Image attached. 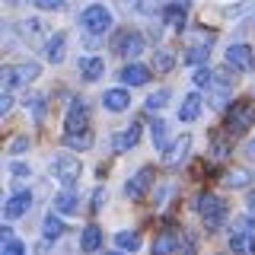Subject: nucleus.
I'll list each match as a JSON object with an SVG mask.
<instances>
[{"label":"nucleus","mask_w":255,"mask_h":255,"mask_svg":"<svg viewBox=\"0 0 255 255\" xmlns=\"http://www.w3.org/2000/svg\"><path fill=\"white\" fill-rule=\"evenodd\" d=\"M38 64L35 61H26V64H16V67H3V90L6 93H13L16 86H26L29 80H35L38 77Z\"/></svg>","instance_id":"f257e3e1"},{"label":"nucleus","mask_w":255,"mask_h":255,"mask_svg":"<svg viewBox=\"0 0 255 255\" xmlns=\"http://www.w3.org/2000/svg\"><path fill=\"white\" fill-rule=\"evenodd\" d=\"M252 125H255V109L249 102H236V106L227 112V131L230 134H246Z\"/></svg>","instance_id":"f03ea898"},{"label":"nucleus","mask_w":255,"mask_h":255,"mask_svg":"<svg viewBox=\"0 0 255 255\" xmlns=\"http://www.w3.org/2000/svg\"><path fill=\"white\" fill-rule=\"evenodd\" d=\"M195 207H198V214L204 217L207 227H217V223L223 220V211H227L223 201H220L217 195H211V191H201V195L195 198Z\"/></svg>","instance_id":"7ed1b4c3"},{"label":"nucleus","mask_w":255,"mask_h":255,"mask_svg":"<svg viewBox=\"0 0 255 255\" xmlns=\"http://www.w3.org/2000/svg\"><path fill=\"white\" fill-rule=\"evenodd\" d=\"M80 26H83L86 32H106L112 26V13L106 10V6L93 3V6H86V10L80 13Z\"/></svg>","instance_id":"20e7f679"},{"label":"nucleus","mask_w":255,"mask_h":255,"mask_svg":"<svg viewBox=\"0 0 255 255\" xmlns=\"http://www.w3.org/2000/svg\"><path fill=\"white\" fill-rule=\"evenodd\" d=\"M51 169L61 179V185H74V182L80 179V159H74V156H54Z\"/></svg>","instance_id":"39448f33"},{"label":"nucleus","mask_w":255,"mask_h":255,"mask_svg":"<svg viewBox=\"0 0 255 255\" xmlns=\"http://www.w3.org/2000/svg\"><path fill=\"white\" fill-rule=\"evenodd\" d=\"M227 64L233 70H252L255 67V51L249 45H230L227 48Z\"/></svg>","instance_id":"423d86ee"},{"label":"nucleus","mask_w":255,"mask_h":255,"mask_svg":"<svg viewBox=\"0 0 255 255\" xmlns=\"http://www.w3.org/2000/svg\"><path fill=\"white\" fill-rule=\"evenodd\" d=\"M64 131H67V134L86 131V106L80 99L70 102V112H67V118H64Z\"/></svg>","instance_id":"0eeeda50"},{"label":"nucleus","mask_w":255,"mask_h":255,"mask_svg":"<svg viewBox=\"0 0 255 255\" xmlns=\"http://www.w3.org/2000/svg\"><path fill=\"white\" fill-rule=\"evenodd\" d=\"M188 147H191V137H188V134H182V137L175 140L172 147L163 150V163H166V166H179L182 159L188 156Z\"/></svg>","instance_id":"6e6552de"},{"label":"nucleus","mask_w":255,"mask_h":255,"mask_svg":"<svg viewBox=\"0 0 255 255\" xmlns=\"http://www.w3.org/2000/svg\"><path fill=\"white\" fill-rule=\"evenodd\" d=\"M29 204H32V195H29V191H16V195L10 198V201L3 204V214H6V220H16V217H22V214L29 211Z\"/></svg>","instance_id":"1a4fd4ad"},{"label":"nucleus","mask_w":255,"mask_h":255,"mask_svg":"<svg viewBox=\"0 0 255 255\" xmlns=\"http://www.w3.org/2000/svg\"><path fill=\"white\" fill-rule=\"evenodd\" d=\"M122 83L143 86V83H150V70L143 67V64H137V61H131V64H125V67H122Z\"/></svg>","instance_id":"9d476101"},{"label":"nucleus","mask_w":255,"mask_h":255,"mask_svg":"<svg viewBox=\"0 0 255 255\" xmlns=\"http://www.w3.org/2000/svg\"><path fill=\"white\" fill-rule=\"evenodd\" d=\"M201 109H204L201 96H198V93H188L185 99H182V109H179V122H195V118H201Z\"/></svg>","instance_id":"9b49d317"},{"label":"nucleus","mask_w":255,"mask_h":255,"mask_svg":"<svg viewBox=\"0 0 255 255\" xmlns=\"http://www.w3.org/2000/svg\"><path fill=\"white\" fill-rule=\"evenodd\" d=\"M137 137H140V125H131V128H125V131L115 134L112 147H115V153H125V150H131L134 143H137Z\"/></svg>","instance_id":"f8f14e48"},{"label":"nucleus","mask_w":255,"mask_h":255,"mask_svg":"<svg viewBox=\"0 0 255 255\" xmlns=\"http://www.w3.org/2000/svg\"><path fill=\"white\" fill-rule=\"evenodd\" d=\"M54 211H61V214H77L80 211V201H77V191L74 188H64L54 195Z\"/></svg>","instance_id":"ddd939ff"},{"label":"nucleus","mask_w":255,"mask_h":255,"mask_svg":"<svg viewBox=\"0 0 255 255\" xmlns=\"http://www.w3.org/2000/svg\"><path fill=\"white\" fill-rule=\"evenodd\" d=\"M118 51H122L125 58H137V54L143 51V38L137 35V32H125V35L118 38Z\"/></svg>","instance_id":"4468645a"},{"label":"nucleus","mask_w":255,"mask_h":255,"mask_svg":"<svg viewBox=\"0 0 255 255\" xmlns=\"http://www.w3.org/2000/svg\"><path fill=\"white\" fill-rule=\"evenodd\" d=\"M102 106H106L109 112H125L128 106H131V96H128V90H109L106 96H102Z\"/></svg>","instance_id":"2eb2a0df"},{"label":"nucleus","mask_w":255,"mask_h":255,"mask_svg":"<svg viewBox=\"0 0 255 255\" xmlns=\"http://www.w3.org/2000/svg\"><path fill=\"white\" fill-rule=\"evenodd\" d=\"M153 179V169H140L137 175H134V179H128V185H125V191L131 198H140L143 191H147V182Z\"/></svg>","instance_id":"dca6fc26"},{"label":"nucleus","mask_w":255,"mask_h":255,"mask_svg":"<svg viewBox=\"0 0 255 255\" xmlns=\"http://www.w3.org/2000/svg\"><path fill=\"white\" fill-rule=\"evenodd\" d=\"M102 246V230L96 227V223H90V227L83 230V236H80V249L83 252H96Z\"/></svg>","instance_id":"f3484780"},{"label":"nucleus","mask_w":255,"mask_h":255,"mask_svg":"<svg viewBox=\"0 0 255 255\" xmlns=\"http://www.w3.org/2000/svg\"><path fill=\"white\" fill-rule=\"evenodd\" d=\"M80 74H83L86 83H93V80H99L106 74V58H86L83 67H80Z\"/></svg>","instance_id":"a211bd4d"},{"label":"nucleus","mask_w":255,"mask_h":255,"mask_svg":"<svg viewBox=\"0 0 255 255\" xmlns=\"http://www.w3.org/2000/svg\"><path fill=\"white\" fill-rule=\"evenodd\" d=\"M64 143L70 150H90L93 147V134L90 131H74V134H64Z\"/></svg>","instance_id":"6ab92c4d"},{"label":"nucleus","mask_w":255,"mask_h":255,"mask_svg":"<svg viewBox=\"0 0 255 255\" xmlns=\"http://www.w3.org/2000/svg\"><path fill=\"white\" fill-rule=\"evenodd\" d=\"M42 233H45V239H48V243L61 239V236H64V220H58L54 214H48V217H45V223H42Z\"/></svg>","instance_id":"aec40b11"},{"label":"nucleus","mask_w":255,"mask_h":255,"mask_svg":"<svg viewBox=\"0 0 255 255\" xmlns=\"http://www.w3.org/2000/svg\"><path fill=\"white\" fill-rule=\"evenodd\" d=\"M179 249V239H175L172 233H159L156 236V243H153V255H169Z\"/></svg>","instance_id":"412c9836"},{"label":"nucleus","mask_w":255,"mask_h":255,"mask_svg":"<svg viewBox=\"0 0 255 255\" xmlns=\"http://www.w3.org/2000/svg\"><path fill=\"white\" fill-rule=\"evenodd\" d=\"M3 255H26V246L13 236L10 227H3Z\"/></svg>","instance_id":"4be33fe9"},{"label":"nucleus","mask_w":255,"mask_h":255,"mask_svg":"<svg viewBox=\"0 0 255 255\" xmlns=\"http://www.w3.org/2000/svg\"><path fill=\"white\" fill-rule=\"evenodd\" d=\"M230 249H233V252H255V236L252 233L230 236Z\"/></svg>","instance_id":"5701e85b"},{"label":"nucleus","mask_w":255,"mask_h":255,"mask_svg":"<svg viewBox=\"0 0 255 255\" xmlns=\"http://www.w3.org/2000/svg\"><path fill=\"white\" fill-rule=\"evenodd\" d=\"M45 58L51 61V64L64 61V35H54L51 42H48V48H45Z\"/></svg>","instance_id":"b1692460"},{"label":"nucleus","mask_w":255,"mask_h":255,"mask_svg":"<svg viewBox=\"0 0 255 255\" xmlns=\"http://www.w3.org/2000/svg\"><path fill=\"white\" fill-rule=\"evenodd\" d=\"M214 90H217V102H223V99H227V93L233 90V83H230V74H227V70L214 74Z\"/></svg>","instance_id":"393cba45"},{"label":"nucleus","mask_w":255,"mask_h":255,"mask_svg":"<svg viewBox=\"0 0 255 255\" xmlns=\"http://www.w3.org/2000/svg\"><path fill=\"white\" fill-rule=\"evenodd\" d=\"M252 182V172L249 169H233V172H227V185L230 188H243V185H249Z\"/></svg>","instance_id":"a878e982"},{"label":"nucleus","mask_w":255,"mask_h":255,"mask_svg":"<svg viewBox=\"0 0 255 255\" xmlns=\"http://www.w3.org/2000/svg\"><path fill=\"white\" fill-rule=\"evenodd\" d=\"M166 19H169V26L175 32H182V26H185V10H182V6H169V10H166Z\"/></svg>","instance_id":"bb28decb"},{"label":"nucleus","mask_w":255,"mask_h":255,"mask_svg":"<svg viewBox=\"0 0 255 255\" xmlns=\"http://www.w3.org/2000/svg\"><path fill=\"white\" fill-rule=\"evenodd\" d=\"M115 243L122 246V249H131V252H134V249H140V236H137V233H128V230L115 236Z\"/></svg>","instance_id":"cd10ccee"},{"label":"nucleus","mask_w":255,"mask_h":255,"mask_svg":"<svg viewBox=\"0 0 255 255\" xmlns=\"http://www.w3.org/2000/svg\"><path fill=\"white\" fill-rule=\"evenodd\" d=\"M153 67L159 70V74H166V70H172V67H175L172 54H169V51H156V58H153Z\"/></svg>","instance_id":"c85d7f7f"},{"label":"nucleus","mask_w":255,"mask_h":255,"mask_svg":"<svg viewBox=\"0 0 255 255\" xmlns=\"http://www.w3.org/2000/svg\"><path fill=\"white\" fill-rule=\"evenodd\" d=\"M166 102H169V93H166V90H159V93H153V96L147 99V112H153V115H156V112L163 109Z\"/></svg>","instance_id":"c756f323"},{"label":"nucleus","mask_w":255,"mask_h":255,"mask_svg":"<svg viewBox=\"0 0 255 255\" xmlns=\"http://www.w3.org/2000/svg\"><path fill=\"white\" fill-rule=\"evenodd\" d=\"M207 48H211V45H195V48H188L185 61H188V64H204V58H207Z\"/></svg>","instance_id":"7c9ffc66"},{"label":"nucleus","mask_w":255,"mask_h":255,"mask_svg":"<svg viewBox=\"0 0 255 255\" xmlns=\"http://www.w3.org/2000/svg\"><path fill=\"white\" fill-rule=\"evenodd\" d=\"M153 143L159 150H166V125L163 122H153Z\"/></svg>","instance_id":"2f4dec72"},{"label":"nucleus","mask_w":255,"mask_h":255,"mask_svg":"<svg viewBox=\"0 0 255 255\" xmlns=\"http://www.w3.org/2000/svg\"><path fill=\"white\" fill-rule=\"evenodd\" d=\"M211 80H214V74H211V70H207V67L195 70V86H201V90H204V86H214Z\"/></svg>","instance_id":"473e14b6"},{"label":"nucleus","mask_w":255,"mask_h":255,"mask_svg":"<svg viewBox=\"0 0 255 255\" xmlns=\"http://www.w3.org/2000/svg\"><path fill=\"white\" fill-rule=\"evenodd\" d=\"M22 35H26V38H38V22L26 19V22H22Z\"/></svg>","instance_id":"72a5a7b5"},{"label":"nucleus","mask_w":255,"mask_h":255,"mask_svg":"<svg viewBox=\"0 0 255 255\" xmlns=\"http://www.w3.org/2000/svg\"><path fill=\"white\" fill-rule=\"evenodd\" d=\"M214 156H217V159H223V156H227V140H223V137H217V140H214Z\"/></svg>","instance_id":"f704fd0d"},{"label":"nucleus","mask_w":255,"mask_h":255,"mask_svg":"<svg viewBox=\"0 0 255 255\" xmlns=\"http://www.w3.org/2000/svg\"><path fill=\"white\" fill-rule=\"evenodd\" d=\"M38 6H42V10H61L64 6V0H35Z\"/></svg>","instance_id":"c9c22d12"},{"label":"nucleus","mask_w":255,"mask_h":255,"mask_svg":"<svg viewBox=\"0 0 255 255\" xmlns=\"http://www.w3.org/2000/svg\"><path fill=\"white\" fill-rule=\"evenodd\" d=\"M26 147H29V140H26V137H16V140L10 143V153H19V150H26Z\"/></svg>","instance_id":"e433bc0d"},{"label":"nucleus","mask_w":255,"mask_h":255,"mask_svg":"<svg viewBox=\"0 0 255 255\" xmlns=\"http://www.w3.org/2000/svg\"><path fill=\"white\" fill-rule=\"evenodd\" d=\"M246 207H249V217L255 220V191H249V198H246Z\"/></svg>","instance_id":"4c0bfd02"},{"label":"nucleus","mask_w":255,"mask_h":255,"mask_svg":"<svg viewBox=\"0 0 255 255\" xmlns=\"http://www.w3.org/2000/svg\"><path fill=\"white\" fill-rule=\"evenodd\" d=\"M10 106H13L10 93H3V99H0V112H3V115H6V112H10Z\"/></svg>","instance_id":"58836bf2"},{"label":"nucleus","mask_w":255,"mask_h":255,"mask_svg":"<svg viewBox=\"0 0 255 255\" xmlns=\"http://www.w3.org/2000/svg\"><path fill=\"white\" fill-rule=\"evenodd\" d=\"M10 172H13V175H26L29 169H26V166H22V163H13V166H10Z\"/></svg>","instance_id":"ea45409f"},{"label":"nucleus","mask_w":255,"mask_h":255,"mask_svg":"<svg viewBox=\"0 0 255 255\" xmlns=\"http://www.w3.org/2000/svg\"><path fill=\"white\" fill-rule=\"evenodd\" d=\"M246 153H249V156H255V140L249 143V147H246Z\"/></svg>","instance_id":"a19ab883"},{"label":"nucleus","mask_w":255,"mask_h":255,"mask_svg":"<svg viewBox=\"0 0 255 255\" xmlns=\"http://www.w3.org/2000/svg\"><path fill=\"white\" fill-rule=\"evenodd\" d=\"M109 255H122V252H109Z\"/></svg>","instance_id":"79ce46f5"}]
</instances>
